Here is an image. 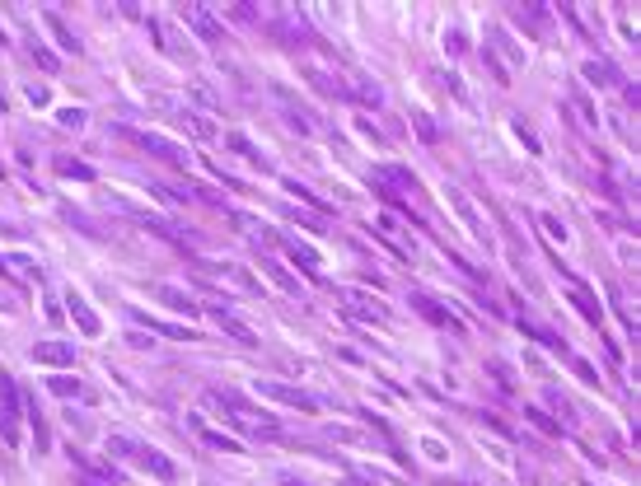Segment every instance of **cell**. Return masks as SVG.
I'll list each match as a JSON object with an SVG mask.
<instances>
[{"instance_id": "1", "label": "cell", "mask_w": 641, "mask_h": 486, "mask_svg": "<svg viewBox=\"0 0 641 486\" xmlns=\"http://www.w3.org/2000/svg\"><path fill=\"white\" fill-rule=\"evenodd\" d=\"M108 454L117 458H131V463H141V468H150L159 477V482H173L178 472H173V463L164 454H155V449H145V444H136V439H126V435H112L108 439Z\"/></svg>"}, {"instance_id": "2", "label": "cell", "mask_w": 641, "mask_h": 486, "mask_svg": "<svg viewBox=\"0 0 641 486\" xmlns=\"http://www.w3.org/2000/svg\"><path fill=\"white\" fill-rule=\"evenodd\" d=\"M258 393H263V397H272V402H281V407H300V411H318V407H323L314 393L290 388V384H272V379H267V384H258Z\"/></svg>"}, {"instance_id": "3", "label": "cell", "mask_w": 641, "mask_h": 486, "mask_svg": "<svg viewBox=\"0 0 641 486\" xmlns=\"http://www.w3.org/2000/svg\"><path fill=\"white\" fill-rule=\"evenodd\" d=\"M117 136L122 141H131V145H141V150H150L155 159H164V164H183V155L173 150L164 136H150V131H131V126H117Z\"/></svg>"}, {"instance_id": "4", "label": "cell", "mask_w": 641, "mask_h": 486, "mask_svg": "<svg viewBox=\"0 0 641 486\" xmlns=\"http://www.w3.org/2000/svg\"><path fill=\"white\" fill-rule=\"evenodd\" d=\"M272 33H281V43L290 47H318V33L304 24V19H286V24H272Z\"/></svg>"}, {"instance_id": "5", "label": "cell", "mask_w": 641, "mask_h": 486, "mask_svg": "<svg viewBox=\"0 0 641 486\" xmlns=\"http://www.w3.org/2000/svg\"><path fill=\"white\" fill-rule=\"evenodd\" d=\"M33 360L66 370V365H75V346H66V342H38V346H33Z\"/></svg>"}, {"instance_id": "6", "label": "cell", "mask_w": 641, "mask_h": 486, "mask_svg": "<svg viewBox=\"0 0 641 486\" xmlns=\"http://www.w3.org/2000/svg\"><path fill=\"white\" fill-rule=\"evenodd\" d=\"M412 309H417L422 318H431V323H440V328H454V332H464V323H459V318H454L450 309H440V304H436L431 295H412Z\"/></svg>"}, {"instance_id": "7", "label": "cell", "mask_w": 641, "mask_h": 486, "mask_svg": "<svg viewBox=\"0 0 641 486\" xmlns=\"http://www.w3.org/2000/svg\"><path fill=\"white\" fill-rule=\"evenodd\" d=\"M183 19H188L192 29H197V38H202V43H211V47H216L220 38H225V29H220V24H216L211 15H206V10H197V5H188V10H183Z\"/></svg>"}, {"instance_id": "8", "label": "cell", "mask_w": 641, "mask_h": 486, "mask_svg": "<svg viewBox=\"0 0 641 486\" xmlns=\"http://www.w3.org/2000/svg\"><path fill=\"white\" fill-rule=\"evenodd\" d=\"M155 295L159 299H164V304H169V309H173V314H202V304H197V299H192L188 295V290H178V285H155Z\"/></svg>"}, {"instance_id": "9", "label": "cell", "mask_w": 641, "mask_h": 486, "mask_svg": "<svg viewBox=\"0 0 641 486\" xmlns=\"http://www.w3.org/2000/svg\"><path fill=\"white\" fill-rule=\"evenodd\" d=\"M211 314H216V323H220L225 332H230V337H235L239 346H258V332H253L249 323H239V318L230 314V309H211Z\"/></svg>"}, {"instance_id": "10", "label": "cell", "mask_w": 641, "mask_h": 486, "mask_svg": "<svg viewBox=\"0 0 641 486\" xmlns=\"http://www.w3.org/2000/svg\"><path fill=\"white\" fill-rule=\"evenodd\" d=\"M66 309H71V318L80 323V332H84V337H94V332H98V314L80 295H66Z\"/></svg>"}, {"instance_id": "11", "label": "cell", "mask_w": 641, "mask_h": 486, "mask_svg": "<svg viewBox=\"0 0 641 486\" xmlns=\"http://www.w3.org/2000/svg\"><path fill=\"white\" fill-rule=\"evenodd\" d=\"M0 416H5V421L19 416V388H15V374H10V370H0Z\"/></svg>"}, {"instance_id": "12", "label": "cell", "mask_w": 641, "mask_h": 486, "mask_svg": "<svg viewBox=\"0 0 641 486\" xmlns=\"http://www.w3.org/2000/svg\"><path fill=\"white\" fill-rule=\"evenodd\" d=\"M131 318H136L141 328H150V332H164V337H178V342H192V332H188V328H173V323H159V318L141 314V309H131Z\"/></svg>"}, {"instance_id": "13", "label": "cell", "mask_w": 641, "mask_h": 486, "mask_svg": "<svg viewBox=\"0 0 641 486\" xmlns=\"http://www.w3.org/2000/svg\"><path fill=\"white\" fill-rule=\"evenodd\" d=\"M585 79H590V84H623V75H618L613 61H585Z\"/></svg>"}, {"instance_id": "14", "label": "cell", "mask_w": 641, "mask_h": 486, "mask_svg": "<svg viewBox=\"0 0 641 486\" xmlns=\"http://www.w3.org/2000/svg\"><path fill=\"white\" fill-rule=\"evenodd\" d=\"M43 24H47V29L57 33V43H61L66 52H80V38H75V33H71V29H66V19L57 15V10H47V15H43Z\"/></svg>"}, {"instance_id": "15", "label": "cell", "mask_w": 641, "mask_h": 486, "mask_svg": "<svg viewBox=\"0 0 641 486\" xmlns=\"http://www.w3.org/2000/svg\"><path fill=\"white\" fill-rule=\"evenodd\" d=\"M286 252H290V262H295L304 276H318V257H314V248H300L295 238H286Z\"/></svg>"}, {"instance_id": "16", "label": "cell", "mask_w": 641, "mask_h": 486, "mask_svg": "<svg viewBox=\"0 0 641 486\" xmlns=\"http://www.w3.org/2000/svg\"><path fill=\"white\" fill-rule=\"evenodd\" d=\"M520 328H524V337H533V342H543L547 351H566V342H562V337H557L552 328H538V323H524V318H520Z\"/></svg>"}, {"instance_id": "17", "label": "cell", "mask_w": 641, "mask_h": 486, "mask_svg": "<svg viewBox=\"0 0 641 486\" xmlns=\"http://www.w3.org/2000/svg\"><path fill=\"white\" fill-rule=\"evenodd\" d=\"M263 271H267V276H272L277 285H281V290H290V295L300 290V281H295V276H290V271L281 267V262H272V257H263Z\"/></svg>"}, {"instance_id": "18", "label": "cell", "mask_w": 641, "mask_h": 486, "mask_svg": "<svg viewBox=\"0 0 641 486\" xmlns=\"http://www.w3.org/2000/svg\"><path fill=\"white\" fill-rule=\"evenodd\" d=\"M47 388L57 393V397H80V393H84V384H80V379H71V374H52Z\"/></svg>"}, {"instance_id": "19", "label": "cell", "mask_w": 641, "mask_h": 486, "mask_svg": "<svg viewBox=\"0 0 641 486\" xmlns=\"http://www.w3.org/2000/svg\"><path fill=\"white\" fill-rule=\"evenodd\" d=\"M57 169H61L66 173V178H80V183H94V169H89V164H80V159H57Z\"/></svg>"}, {"instance_id": "20", "label": "cell", "mask_w": 641, "mask_h": 486, "mask_svg": "<svg viewBox=\"0 0 641 486\" xmlns=\"http://www.w3.org/2000/svg\"><path fill=\"white\" fill-rule=\"evenodd\" d=\"M412 126H417V131H422V141H426V145H440V126H436V122H431V117H426V112H412Z\"/></svg>"}, {"instance_id": "21", "label": "cell", "mask_w": 641, "mask_h": 486, "mask_svg": "<svg viewBox=\"0 0 641 486\" xmlns=\"http://www.w3.org/2000/svg\"><path fill=\"white\" fill-rule=\"evenodd\" d=\"M571 299H576V309L590 318V323H599V304H594V295L585 290V285H576V295H571Z\"/></svg>"}, {"instance_id": "22", "label": "cell", "mask_w": 641, "mask_h": 486, "mask_svg": "<svg viewBox=\"0 0 641 486\" xmlns=\"http://www.w3.org/2000/svg\"><path fill=\"white\" fill-rule=\"evenodd\" d=\"M202 439H206V444H211V449H225V454H239V439L220 435V430H202Z\"/></svg>"}, {"instance_id": "23", "label": "cell", "mask_w": 641, "mask_h": 486, "mask_svg": "<svg viewBox=\"0 0 641 486\" xmlns=\"http://www.w3.org/2000/svg\"><path fill=\"white\" fill-rule=\"evenodd\" d=\"M524 411H529V421L538 425V430H547V435H562V421H552L547 411H538V407H524Z\"/></svg>"}, {"instance_id": "24", "label": "cell", "mask_w": 641, "mask_h": 486, "mask_svg": "<svg viewBox=\"0 0 641 486\" xmlns=\"http://www.w3.org/2000/svg\"><path fill=\"white\" fill-rule=\"evenodd\" d=\"M230 150H235V155H244V159H258V164H263V155L253 150V141H249V136H239V131H230Z\"/></svg>"}, {"instance_id": "25", "label": "cell", "mask_w": 641, "mask_h": 486, "mask_svg": "<svg viewBox=\"0 0 641 486\" xmlns=\"http://www.w3.org/2000/svg\"><path fill=\"white\" fill-rule=\"evenodd\" d=\"M29 421H33V435H38V454H43V449H47V421H43V411H38V407L29 411Z\"/></svg>"}, {"instance_id": "26", "label": "cell", "mask_w": 641, "mask_h": 486, "mask_svg": "<svg viewBox=\"0 0 641 486\" xmlns=\"http://www.w3.org/2000/svg\"><path fill=\"white\" fill-rule=\"evenodd\" d=\"M482 61H487V70H492V79H496V84H510V75H506V66H501L496 56H492V47H482Z\"/></svg>"}, {"instance_id": "27", "label": "cell", "mask_w": 641, "mask_h": 486, "mask_svg": "<svg viewBox=\"0 0 641 486\" xmlns=\"http://www.w3.org/2000/svg\"><path fill=\"white\" fill-rule=\"evenodd\" d=\"M33 61H38V66H43V70H47V75H52V70H57V56H52V52L47 47H43V43H33Z\"/></svg>"}, {"instance_id": "28", "label": "cell", "mask_w": 641, "mask_h": 486, "mask_svg": "<svg viewBox=\"0 0 641 486\" xmlns=\"http://www.w3.org/2000/svg\"><path fill=\"white\" fill-rule=\"evenodd\" d=\"M538 225H543L552 238H566V229H562V220H557V215H538Z\"/></svg>"}, {"instance_id": "29", "label": "cell", "mask_w": 641, "mask_h": 486, "mask_svg": "<svg viewBox=\"0 0 641 486\" xmlns=\"http://www.w3.org/2000/svg\"><path fill=\"white\" fill-rule=\"evenodd\" d=\"M192 197H202L206 206H225V197H220V192H211V188H192Z\"/></svg>"}, {"instance_id": "30", "label": "cell", "mask_w": 641, "mask_h": 486, "mask_svg": "<svg viewBox=\"0 0 641 486\" xmlns=\"http://www.w3.org/2000/svg\"><path fill=\"white\" fill-rule=\"evenodd\" d=\"M61 126H84V112H80V108H66L61 112Z\"/></svg>"}, {"instance_id": "31", "label": "cell", "mask_w": 641, "mask_h": 486, "mask_svg": "<svg viewBox=\"0 0 641 486\" xmlns=\"http://www.w3.org/2000/svg\"><path fill=\"white\" fill-rule=\"evenodd\" d=\"M576 374L585 379V384H599V374H594V370H590V365H585V360H576Z\"/></svg>"}, {"instance_id": "32", "label": "cell", "mask_w": 641, "mask_h": 486, "mask_svg": "<svg viewBox=\"0 0 641 486\" xmlns=\"http://www.w3.org/2000/svg\"><path fill=\"white\" fill-rule=\"evenodd\" d=\"M0 276H10V262H5V257H0Z\"/></svg>"}, {"instance_id": "33", "label": "cell", "mask_w": 641, "mask_h": 486, "mask_svg": "<svg viewBox=\"0 0 641 486\" xmlns=\"http://www.w3.org/2000/svg\"><path fill=\"white\" fill-rule=\"evenodd\" d=\"M5 43H10V38H5V33H0V47H5Z\"/></svg>"}, {"instance_id": "34", "label": "cell", "mask_w": 641, "mask_h": 486, "mask_svg": "<svg viewBox=\"0 0 641 486\" xmlns=\"http://www.w3.org/2000/svg\"><path fill=\"white\" fill-rule=\"evenodd\" d=\"M290 486H295V482H290Z\"/></svg>"}]
</instances>
